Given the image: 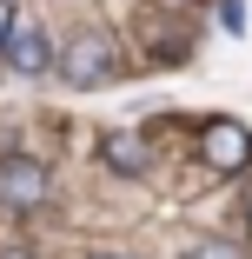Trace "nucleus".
<instances>
[{
	"label": "nucleus",
	"instance_id": "obj_1",
	"mask_svg": "<svg viewBox=\"0 0 252 259\" xmlns=\"http://www.w3.org/2000/svg\"><path fill=\"white\" fill-rule=\"evenodd\" d=\"M46 199H54L46 166L27 160V153H7V160H0V206H7V213H40Z\"/></svg>",
	"mask_w": 252,
	"mask_h": 259
},
{
	"label": "nucleus",
	"instance_id": "obj_2",
	"mask_svg": "<svg viewBox=\"0 0 252 259\" xmlns=\"http://www.w3.org/2000/svg\"><path fill=\"white\" fill-rule=\"evenodd\" d=\"M113 67H120V54H113V40H107V33H73V40H67V54H60L67 87H107Z\"/></svg>",
	"mask_w": 252,
	"mask_h": 259
},
{
	"label": "nucleus",
	"instance_id": "obj_3",
	"mask_svg": "<svg viewBox=\"0 0 252 259\" xmlns=\"http://www.w3.org/2000/svg\"><path fill=\"white\" fill-rule=\"evenodd\" d=\"M199 153H206L213 173H239V166H252V133L239 120H213L206 133H199Z\"/></svg>",
	"mask_w": 252,
	"mask_h": 259
},
{
	"label": "nucleus",
	"instance_id": "obj_4",
	"mask_svg": "<svg viewBox=\"0 0 252 259\" xmlns=\"http://www.w3.org/2000/svg\"><path fill=\"white\" fill-rule=\"evenodd\" d=\"M0 54L14 60V73H46V33H40L33 20H14V33H7Z\"/></svg>",
	"mask_w": 252,
	"mask_h": 259
},
{
	"label": "nucleus",
	"instance_id": "obj_5",
	"mask_svg": "<svg viewBox=\"0 0 252 259\" xmlns=\"http://www.w3.org/2000/svg\"><path fill=\"white\" fill-rule=\"evenodd\" d=\"M99 153H107V166H113V173H126V180H139L146 166H153V153H146V140H139L133 126L107 133V146H99Z\"/></svg>",
	"mask_w": 252,
	"mask_h": 259
},
{
	"label": "nucleus",
	"instance_id": "obj_6",
	"mask_svg": "<svg viewBox=\"0 0 252 259\" xmlns=\"http://www.w3.org/2000/svg\"><path fill=\"white\" fill-rule=\"evenodd\" d=\"M186 259H245V252H239L232 239H199V246H192Z\"/></svg>",
	"mask_w": 252,
	"mask_h": 259
},
{
	"label": "nucleus",
	"instance_id": "obj_7",
	"mask_svg": "<svg viewBox=\"0 0 252 259\" xmlns=\"http://www.w3.org/2000/svg\"><path fill=\"white\" fill-rule=\"evenodd\" d=\"M219 27L226 33H245V7H239V0H219Z\"/></svg>",
	"mask_w": 252,
	"mask_h": 259
},
{
	"label": "nucleus",
	"instance_id": "obj_8",
	"mask_svg": "<svg viewBox=\"0 0 252 259\" xmlns=\"http://www.w3.org/2000/svg\"><path fill=\"white\" fill-rule=\"evenodd\" d=\"M14 20H20V14H14V0H0V47H7V33H14Z\"/></svg>",
	"mask_w": 252,
	"mask_h": 259
},
{
	"label": "nucleus",
	"instance_id": "obj_9",
	"mask_svg": "<svg viewBox=\"0 0 252 259\" xmlns=\"http://www.w3.org/2000/svg\"><path fill=\"white\" fill-rule=\"evenodd\" d=\"M0 259H33V252H0Z\"/></svg>",
	"mask_w": 252,
	"mask_h": 259
},
{
	"label": "nucleus",
	"instance_id": "obj_10",
	"mask_svg": "<svg viewBox=\"0 0 252 259\" xmlns=\"http://www.w3.org/2000/svg\"><path fill=\"white\" fill-rule=\"evenodd\" d=\"M99 259H120V252H99Z\"/></svg>",
	"mask_w": 252,
	"mask_h": 259
}]
</instances>
